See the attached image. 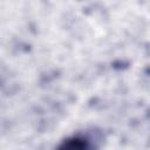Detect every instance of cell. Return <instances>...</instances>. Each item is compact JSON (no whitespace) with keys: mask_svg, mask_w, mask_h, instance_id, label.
<instances>
[{"mask_svg":"<svg viewBox=\"0 0 150 150\" xmlns=\"http://www.w3.org/2000/svg\"><path fill=\"white\" fill-rule=\"evenodd\" d=\"M90 142L83 136H71L61 142L56 150H90Z\"/></svg>","mask_w":150,"mask_h":150,"instance_id":"cell-1","label":"cell"}]
</instances>
